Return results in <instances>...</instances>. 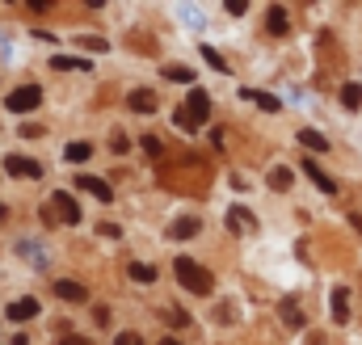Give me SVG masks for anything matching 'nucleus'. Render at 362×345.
<instances>
[{"label": "nucleus", "instance_id": "31", "mask_svg": "<svg viewBox=\"0 0 362 345\" xmlns=\"http://www.w3.org/2000/svg\"><path fill=\"white\" fill-rule=\"evenodd\" d=\"M160 345H181V341H177V337H165V341H160Z\"/></svg>", "mask_w": 362, "mask_h": 345}, {"label": "nucleus", "instance_id": "18", "mask_svg": "<svg viewBox=\"0 0 362 345\" xmlns=\"http://www.w3.org/2000/svg\"><path fill=\"white\" fill-rule=\"evenodd\" d=\"M278 312H282V320H286L291 329H303V312L295 308V299H282V303H278Z\"/></svg>", "mask_w": 362, "mask_h": 345}, {"label": "nucleus", "instance_id": "3", "mask_svg": "<svg viewBox=\"0 0 362 345\" xmlns=\"http://www.w3.org/2000/svg\"><path fill=\"white\" fill-rule=\"evenodd\" d=\"M47 202H51V206H47V219H51V223H68V228H72V223H81V206H76V198H72V194L55 189Z\"/></svg>", "mask_w": 362, "mask_h": 345}, {"label": "nucleus", "instance_id": "5", "mask_svg": "<svg viewBox=\"0 0 362 345\" xmlns=\"http://www.w3.org/2000/svg\"><path fill=\"white\" fill-rule=\"evenodd\" d=\"M4 169H8V177H21V181H25V177H30V181H38V177H42V165H38V160H30V156H8V160H4Z\"/></svg>", "mask_w": 362, "mask_h": 345}, {"label": "nucleus", "instance_id": "8", "mask_svg": "<svg viewBox=\"0 0 362 345\" xmlns=\"http://www.w3.org/2000/svg\"><path fill=\"white\" fill-rule=\"evenodd\" d=\"M55 295L68 299V303H85V299H89V291H85L81 282H72V278H55Z\"/></svg>", "mask_w": 362, "mask_h": 345}, {"label": "nucleus", "instance_id": "19", "mask_svg": "<svg viewBox=\"0 0 362 345\" xmlns=\"http://www.w3.org/2000/svg\"><path fill=\"white\" fill-rule=\"evenodd\" d=\"M165 76H169V81H177V85H194V81H198V72H194V68H181V64H169V68H165Z\"/></svg>", "mask_w": 362, "mask_h": 345}, {"label": "nucleus", "instance_id": "13", "mask_svg": "<svg viewBox=\"0 0 362 345\" xmlns=\"http://www.w3.org/2000/svg\"><path fill=\"white\" fill-rule=\"evenodd\" d=\"M346 320H350V291L337 286L333 291V324H346Z\"/></svg>", "mask_w": 362, "mask_h": 345}, {"label": "nucleus", "instance_id": "6", "mask_svg": "<svg viewBox=\"0 0 362 345\" xmlns=\"http://www.w3.org/2000/svg\"><path fill=\"white\" fill-rule=\"evenodd\" d=\"M76 185H81L85 194H93L97 202H114V189H110L101 177H93V172H81V177H76Z\"/></svg>", "mask_w": 362, "mask_h": 345}, {"label": "nucleus", "instance_id": "2", "mask_svg": "<svg viewBox=\"0 0 362 345\" xmlns=\"http://www.w3.org/2000/svg\"><path fill=\"white\" fill-rule=\"evenodd\" d=\"M173 269H177V282L185 286V291H194V295H211V291H215L211 269H202L194 257H177L173 261Z\"/></svg>", "mask_w": 362, "mask_h": 345}, {"label": "nucleus", "instance_id": "28", "mask_svg": "<svg viewBox=\"0 0 362 345\" xmlns=\"http://www.w3.org/2000/svg\"><path fill=\"white\" fill-rule=\"evenodd\" d=\"M144 152H148V156H160V139H156V135H148V139H144Z\"/></svg>", "mask_w": 362, "mask_h": 345}, {"label": "nucleus", "instance_id": "22", "mask_svg": "<svg viewBox=\"0 0 362 345\" xmlns=\"http://www.w3.org/2000/svg\"><path fill=\"white\" fill-rule=\"evenodd\" d=\"M64 156H68L72 165H85V160L93 156V148H89V144H68V148H64Z\"/></svg>", "mask_w": 362, "mask_h": 345}, {"label": "nucleus", "instance_id": "7", "mask_svg": "<svg viewBox=\"0 0 362 345\" xmlns=\"http://www.w3.org/2000/svg\"><path fill=\"white\" fill-rule=\"evenodd\" d=\"M299 169L308 172V177H312V185H316V189H320V194H337V181H333V177H329V172L320 169V165H316V160H303V165H299Z\"/></svg>", "mask_w": 362, "mask_h": 345}, {"label": "nucleus", "instance_id": "24", "mask_svg": "<svg viewBox=\"0 0 362 345\" xmlns=\"http://www.w3.org/2000/svg\"><path fill=\"white\" fill-rule=\"evenodd\" d=\"M202 59H206V64H211L215 72H228V64H223V55H219L215 47H202Z\"/></svg>", "mask_w": 362, "mask_h": 345}, {"label": "nucleus", "instance_id": "1", "mask_svg": "<svg viewBox=\"0 0 362 345\" xmlns=\"http://www.w3.org/2000/svg\"><path fill=\"white\" fill-rule=\"evenodd\" d=\"M177 127L181 131H198V127H206V118H211V93L206 88H189V97L177 105Z\"/></svg>", "mask_w": 362, "mask_h": 345}, {"label": "nucleus", "instance_id": "27", "mask_svg": "<svg viewBox=\"0 0 362 345\" xmlns=\"http://www.w3.org/2000/svg\"><path fill=\"white\" fill-rule=\"evenodd\" d=\"M97 236H105V240H118L122 232H118V223H101V228H97Z\"/></svg>", "mask_w": 362, "mask_h": 345}, {"label": "nucleus", "instance_id": "17", "mask_svg": "<svg viewBox=\"0 0 362 345\" xmlns=\"http://www.w3.org/2000/svg\"><path fill=\"white\" fill-rule=\"evenodd\" d=\"M51 68H59V72H89L93 64H89V59H72V55H55V59H51Z\"/></svg>", "mask_w": 362, "mask_h": 345}, {"label": "nucleus", "instance_id": "10", "mask_svg": "<svg viewBox=\"0 0 362 345\" xmlns=\"http://www.w3.org/2000/svg\"><path fill=\"white\" fill-rule=\"evenodd\" d=\"M127 105H131L135 114H156V93H152V88H135V93L127 97Z\"/></svg>", "mask_w": 362, "mask_h": 345}, {"label": "nucleus", "instance_id": "9", "mask_svg": "<svg viewBox=\"0 0 362 345\" xmlns=\"http://www.w3.org/2000/svg\"><path fill=\"white\" fill-rule=\"evenodd\" d=\"M198 228H202V223H198V215H181L177 223L169 228V240H194V236H198Z\"/></svg>", "mask_w": 362, "mask_h": 345}, {"label": "nucleus", "instance_id": "4", "mask_svg": "<svg viewBox=\"0 0 362 345\" xmlns=\"http://www.w3.org/2000/svg\"><path fill=\"white\" fill-rule=\"evenodd\" d=\"M4 105H8L13 114H30V110H38V105H42V88H38V85H21V88H13Z\"/></svg>", "mask_w": 362, "mask_h": 345}, {"label": "nucleus", "instance_id": "16", "mask_svg": "<svg viewBox=\"0 0 362 345\" xmlns=\"http://www.w3.org/2000/svg\"><path fill=\"white\" fill-rule=\"evenodd\" d=\"M266 25H270V34H278V38H282V34L291 30V21H286V8H278V4H274L270 13H266Z\"/></svg>", "mask_w": 362, "mask_h": 345}, {"label": "nucleus", "instance_id": "14", "mask_svg": "<svg viewBox=\"0 0 362 345\" xmlns=\"http://www.w3.org/2000/svg\"><path fill=\"white\" fill-rule=\"evenodd\" d=\"M240 97H245V101H257V105H262L266 114H278V110H282V101H278L274 93H257V88H245Z\"/></svg>", "mask_w": 362, "mask_h": 345}, {"label": "nucleus", "instance_id": "33", "mask_svg": "<svg viewBox=\"0 0 362 345\" xmlns=\"http://www.w3.org/2000/svg\"><path fill=\"white\" fill-rule=\"evenodd\" d=\"M0 215H4V206H0Z\"/></svg>", "mask_w": 362, "mask_h": 345}, {"label": "nucleus", "instance_id": "15", "mask_svg": "<svg viewBox=\"0 0 362 345\" xmlns=\"http://www.w3.org/2000/svg\"><path fill=\"white\" fill-rule=\"evenodd\" d=\"M299 144H303L308 152H329V139H325L320 131H312V127H308V131H299Z\"/></svg>", "mask_w": 362, "mask_h": 345}, {"label": "nucleus", "instance_id": "11", "mask_svg": "<svg viewBox=\"0 0 362 345\" xmlns=\"http://www.w3.org/2000/svg\"><path fill=\"white\" fill-rule=\"evenodd\" d=\"M38 316V299H13L8 303V320L21 324V320H34Z\"/></svg>", "mask_w": 362, "mask_h": 345}, {"label": "nucleus", "instance_id": "26", "mask_svg": "<svg viewBox=\"0 0 362 345\" xmlns=\"http://www.w3.org/2000/svg\"><path fill=\"white\" fill-rule=\"evenodd\" d=\"M223 8H228L232 17H245V8H249V4H245V0H223Z\"/></svg>", "mask_w": 362, "mask_h": 345}, {"label": "nucleus", "instance_id": "20", "mask_svg": "<svg viewBox=\"0 0 362 345\" xmlns=\"http://www.w3.org/2000/svg\"><path fill=\"white\" fill-rule=\"evenodd\" d=\"M127 274H131L135 282H144V286H152V282H156V269H152V265H144V261H135V265H127Z\"/></svg>", "mask_w": 362, "mask_h": 345}, {"label": "nucleus", "instance_id": "25", "mask_svg": "<svg viewBox=\"0 0 362 345\" xmlns=\"http://www.w3.org/2000/svg\"><path fill=\"white\" fill-rule=\"evenodd\" d=\"M81 47H85V51H97V55H101V51H105V47H110V42H105V38H81Z\"/></svg>", "mask_w": 362, "mask_h": 345}, {"label": "nucleus", "instance_id": "21", "mask_svg": "<svg viewBox=\"0 0 362 345\" xmlns=\"http://www.w3.org/2000/svg\"><path fill=\"white\" fill-rule=\"evenodd\" d=\"M341 105H346V110H358L362 105V85L358 81H350V85L341 88Z\"/></svg>", "mask_w": 362, "mask_h": 345}, {"label": "nucleus", "instance_id": "12", "mask_svg": "<svg viewBox=\"0 0 362 345\" xmlns=\"http://www.w3.org/2000/svg\"><path fill=\"white\" fill-rule=\"evenodd\" d=\"M228 228H232V232H253V228H257V219H253L245 206H232V211H228Z\"/></svg>", "mask_w": 362, "mask_h": 345}, {"label": "nucleus", "instance_id": "23", "mask_svg": "<svg viewBox=\"0 0 362 345\" xmlns=\"http://www.w3.org/2000/svg\"><path fill=\"white\" fill-rule=\"evenodd\" d=\"M291 181H295L291 169H270V189H291Z\"/></svg>", "mask_w": 362, "mask_h": 345}, {"label": "nucleus", "instance_id": "32", "mask_svg": "<svg viewBox=\"0 0 362 345\" xmlns=\"http://www.w3.org/2000/svg\"><path fill=\"white\" fill-rule=\"evenodd\" d=\"M13 345H30V341H25V337H13Z\"/></svg>", "mask_w": 362, "mask_h": 345}, {"label": "nucleus", "instance_id": "30", "mask_svg": "<svg viewBox=\"0 0 362 345\" xmlns=\"http://www.w3.org/2000/svg\"><path fill=\"white\" fill-rule=\"evenodd\" d=\"M59 345H93V341H85V337H59Z\"/></svg>", "mask_w": 362, "mask_h": 345}, {"label": "nucleus", "instance_id": "29", "mask_svg": "<svg viewBox=\"0 0 362 345\" xmlns=\"http://www.w3.org/2000/svg\"><path fill=\"white\" fill-rule=\"evenodd\" d=\"M114 345H144V341H139L135 333H118V337H114Z\"/></svg>", "mask_w": 362, "mask_h": 345}]
</instances>
